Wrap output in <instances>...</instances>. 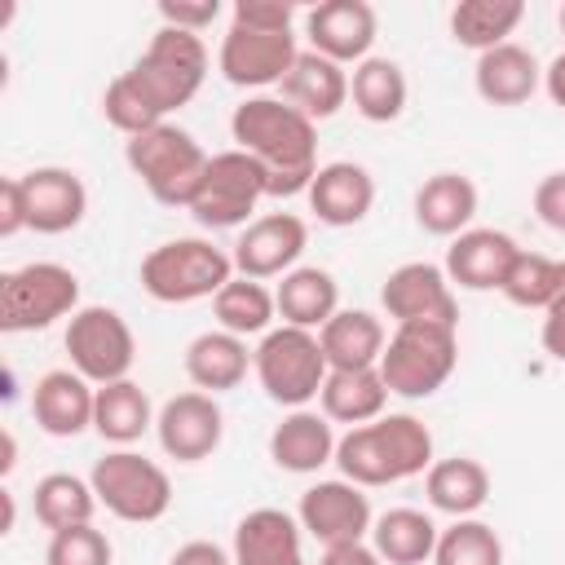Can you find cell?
Returning <instances> with one entry per match:
<instances>
[{"label": "cell", "mask_w": 565, "mask_h": 565, "mask_svg": "<svg viewBox=\"0 0 565 565\" xmlns=\"http://www.w3.org/2000/svg\"><path fill=\"white\" fill-rule=\"evenodd\" d=\"M252 371H256L265 397L278 402V406H287V411L309 406L322 393L327 375H331L327 353L318 344V331L287 327V322L260 335V344L252 353Z\"/></svg>", "instance_id": "8992f818"}, {"label": "cell", "mask_w": 565, "mask_h": 565, "mask_svg": "<svg viewBox=\"0 0 565 565\" xmlns=\"http://www.w3.org/2000/svg\"><path fill=\"white\" fill-rule=\"evenodd\" d=\"M296 521L309 539H318L322 547H344V543H362L375 525L371 503L362 494V486L335 477V481H318L300 494Z\"/></svg>", "instance_id": "7c38bea8"}, {"label": "cell", "mask_w": 565, "mask_h": 565, "mask_svg": "<svg viewBox=\"0 0 565 565\" xmlns=\"http://www.w3.org/2000/svg\"><path fill=\"white\" fill-rule=\"evenodd\" d=\"M154 424V411H150V397L141 384L132 380H115V384H102L97 388V411H93V428L115 441V446H132L146 428Z\"/></svg>", "instance_id": "8d00e7d4"}, {"label": "cell", "mask_w": 565, "mask_h": 565, "mask_svg": "<svg viewBox=\"0 0 565 565\" xmlns=\"http://www.w3.org/2000/svg\"><path fill=\"white\" fill-rule=\"evenodd\" d=\"M472 216H477V185L463 172H433L415 190V221L424 234L459 238Z\"/></svg>", "instance_id": "484cf974"}, {"label": "cell", "mask_w": 565, "mask_h": 565, "mask_svg": "<svg viewBox=\"0 0 565 565\" xmlns=\"http://www.w3.org/2000/svg\"><path fill=\"white\" fill-rule=\"evenodd\" d=\"M499 291L521 309H547L565 291V260H552L543 252H521Z\"/></svg>", "instance_id": "74e56055"}, {"label": "cell", "mask_w": 565, "mask_h": 565, "mask_svg": "<svg viewBox=\"0 0 565 565\" xmlns=\"http://www.w3.org/2000/svg\"><path fill=\"white\" fill-rule=\"evenodd\" d=\"M154 433H159V446H163L168 459L199 463L221 446L225 415H221L212 393L190 388V393H177V397L163 402V411L154 415Z\"/></svg>", "instance_id": "2e32d148"}, {"label": "cell", "mask_w": 565, "mask_h": 565, "mask_svg": "<svg viewBox=\"0 0 565 565\" xmlns=\"http://www.w3.org/2000/svg\"><path fill=\"white\" fill-rule=\"evenodd\" d=\"M318 344L327 353L331 371H362V366H380L384 353V322L366 309H335V318L318 331Z\"/></svg>", "instance_id": "83f0119b"}, {"label": "cell", "mask_w": 565, "mask_h": 565, "mask_svg": "<svg viewBox=\"0 0 565 565\" xmlns=\"http://www.w3.org/2000/svg\"><path fill=\"white\" fill-rule=\"evenodd\" d=\"M380 305L397 327L402 322H441V327L459 322V300L450 291V278H446V269H437L428 260L397 265L380 287Z\"/></svg>", "instance_id": "5bb4252c"}, {"label": "cell", "mask_w": 565, "mask_h": 565, "mask_svg": "<svg viewBox=\"0 0 565 565\" xmlns=\"http://www.w3.org/2000/svg\"><path fill=\"white\" fill-rule=\"evenodd\" d=\"M521 256L516 238L503 230H463L446 247V278L463 291H499L512 260Z\"/></svg>", "instance_id": "d6986e66"}, {"label": "cell", "mask_w": 565, "mask_h": 565, "mask_svg": "<svg viewBox=\"0 0 565 565\" xmlns=\"http://www.w3.org/2000/svg\"><path fill=\"white\" fill-rule=\"evenodd\" d=\"M300 49L291 31H252L230 22L225 40H221V75L238 88H269L282 84L287 71L296 66Z\"/></svg>", "instance_id": "4fadbf2b"}, {"label": "cell", "mask_w": 565, "mask_h": 565, "mask_svg": "<svg viewBox=\"0 0 565 565\" xmlns=\"http://www.w3.org/2000/svg\"><path fill=\"white\" fill-rule=\"evenodd\" d=\"M110 561H115V547L97 525L57 530L49 534V547H44V565H110Z\"/></svg>", "instance_id": "ab89813d"}, {"label": "cell", "mask_w": 565, "mask_h": 565, "mask_svg": "<svg viewBox=\"0 0 565 565\" xmlns=\"http://www.w3.org/2000/svg\"><path fill=\"white\" fill-rule=\"evenodd\" d=\"M212 313H216L221 331L247 340V335H265V331H274L269 322H274V313H278V300H274V291H269L265 282L234 274V278L212 296Z\"/></svg>", "instance_id": "e575fe53"}, {"label": "cell", "mask_w": 565, "mask_h": 565, "mask_svg": "<svg viewBox=\"0 0 565 565\" xmlns=\"http://www.w3.org/2000/svg\"><path fill=\"white\" fill-rule=\"evenodd\" d=\"M388 397H393V393H388V384H384L380 366H362V371H331V375H327V384H322V393H318L322 415H327L331 424H349V428L380 419V415H384V406H388Z\"/></svg>", "instance_id": "f546056e"}, {"label": "cell", "mask_w": 565, "mask_h": 565, "mask_svg": "<svg viewBox=\"0 0 565 565\" xmlns=\"http://www.w3.org/2000/svg\"><path fill=\"white\" fill-rule=\"evenodd\" d=\"M79 278L57 260H31L0 278V331H44L57 318L75 313Z\"/></svg>", "instance_id": "ba28073f"}, {"label": "cell", "mask_w": 565, "mask_h": 565, "mask_svg": "<svg viewBox=\"0 0 565 565\" xmlns=\"http://www.w3.org/2000/svg\"><path fill=\"white\" fill-rule=\"evenodd\" d=\"M335 433L331 419L318 411H291L282 415V424H274L269 433V459L282 472H318L322 463H335Z\"/></svg>", "instance_id": "cb8c5ba5"}, {"label": "cell", "mask_w": 565, "mask_h": 565, "mask_svg": "<svg viewBox=\"0 0 565 565\" xmlns=\"http://www.w3.org/2000/svg\"><path fill=\"white\" fill-rule=\"evenodd\" d=\"M230 132L238 150H247L265 168V194L291 199L309 194L318 177V128L282 97H247L230 115Z\"/></svg>", "instance_id": "6da1fadb"}, {"label": "cell", "mask_w": 565, "mask_h": 565, "mask_svg": "<svg viewBox=\"0 0 565 565\" xmlns=\"http://www.w3.org/2000/svg\"><path fill=\"white\" fill-rule=\"evenodd\" d=\"M543 349L556 362H565V291L543 309Z\"/></svg>", "instance_id": "bcb514c9"}, {"label": "cell", "mask_w": 565, "mask_h": 565, "mask_svg": "<svg viewBox=\"0 0 565 565\" xmlns=\"http://www.w3.org/2000/svg\"><path fill=\"white\" fill-rule=\"evenodd\" d=\"M260 199H265V168L247 150L234 146V150H221L207 159L203 185L190 203V216L203 230H234L256 212Z\"/></svg>", "instance_id": "8fae6325"}, {"label": "cell", "mask_w": 565, "mask_h": 565, "mask_svg": "<svg viewBox=\"0 0 565 565\" xmlns=\"http://www.w3.org/2000/svg\"><path fill=\"white\" fill-rule=\"evenodd\" d=\"M97 411V384H88L79 371H44L31 388V419L49 437H79L93 428Z\"/></svg>", "instance_id": "ac0fdd59"}, {"label": "cell", "mask_w": 565, "mask_h": 565, "mask_svg": "<svg viewBox=\"0 0 565 565\" xmlns=\"http://www.w3.org/2000/svg\"><path fill=\"white\" fill-rule=\"evenodd\" d=\"M159 18H163V26L199 35L203 26H212L221 18V0H159Z\"/></svg>", "instance_id": "60d3db41"}, {"label": "cell", "mask_w": 565, "mask_h": 565, "mask_svg": "<svg viewBox=\"0 0 565 565\" xmlns=\"http://www.w3.org/2000/svg\"><path fill=\"white\" fill-rule=\"evenodd\" d=\"M124 75L141 93L150 115L159 124H168V115L177 106H185L203 88V75H207L203 35H190V31H177V26H159L154 40L146 44V53Z\"/></svg>", "instance_id": "3957f363"}, {"label": "cell", "mask_w": 565, "mask_h": 565, "mask_svg": "<svg viewBox=\"0 0 565 565\" xmlns=\"http://www.w3.org/2000/svg\"><path fill=\"white\" fill-rule=\"evenodd\" d=\"M371 203H375V181L362 163H349V159L322 163L309 185V207L318 212L322 225H335V230L366 221Z\"/></svg>", "instance_id": "44dd1931"}, {"label": "cell", "mask_w": 565, "mask_h": 565, "mask_svg": "<svg viewBox=\"0 0 565 565\" xmlns=\"http://www.w3.org/2000/svg\"><path fill=\"white\" fill-rule=\"evenodd\" d=\"M31 508H35V521L49 534H57V530H71V525H93L97 494H93V481H84L75 472H49V477L35 481Z\"/></svg>", "instance_id": "836d02e7"}, {"label": "cell", "mask_w": 565, "mask_h": 565, "mask_svg": "<svg viewBox=\"0 0 565 565\" xmlns=\"http://www.w3.org/2000/svg\"><path fill=\"white\" fill-rule=\"evenodd\" d=\"M66 353H71V371H79L88 384L102 388V384L128 380L137 362V340H132V327L119 318V309L84 305L66 322Z\"/></svg>", "instance_id": "30bf717a"}, {"label": "cell", "mask_w": 565, "mask_h": 565, "mask_svg": "<svg viewBox=\"0 0 565 565\" xmlns=\"http://www.w3.org/2000/svg\"><path fill=\"white\" fill-rule=\"evenodd\" d=\"M88 481H93L97 503H102L110 516L132 521V525L159 521V516L172 508V481H168V472H163L154 459H146V455L128 450V446L102 455V459L93 463Z\"/></svg>", "instance_id": "9c48e42d"}, {"label": "cell", "mask_w": 565, "mask_h": 565, "mask_svg": "<svg viewBox=\"0 0 565 565\" xmlns=\"http://www.w3.org/2000/svg\"><path fill=\"white\" fill-rule=\"evenodd\" d=\"M455 362H459V335L455 327H441V322H402L384 353H380V375L388 384L393 397H406V402H419V397H433L450 375H455Z\"/></svg>", "instance_id": "5b68a950"}, {"label": "cell", "mask_w": 565, "mask_h": 565, "mask_svg": "<svg viewBox=\"0 0 565 565\" xmlns=\"http://www.w3.org/2000/svg\"><path fill=\"white\" fill-rule=\"evenodd\" d=\"M556 22H561V31H565V4H561V13H556Z\"/></svg>", "instance_id": "681fc988"}, {"label": "cell", "mask_w": 565, "mask_h": 565, "mask_svg": "<svg viewBox=\"0 0 565 565\" xmlns=\"http://www.w3.org/2000/svg\"><path fill=\"white\" fill-rule=\"evenodd\" d=\"M230 278H234V256L212 247L207 238H172L146 252L141 260V287L159 305H190L216 296Z\"/></svg>", "instance_id": "52a82bcc"}, {"label": "cell", "mask_w": 565, "mask_h": 565, "mask_svg": "<svg viewBox=\"0 0 565 565\" xmlns=\"http://www.w3.org/2000/svg\"><path fill=\"white\" fill-rule=\"evenodd\" d=\"M525 18V4L521 0H459L450 9V35L463 44V49H499L508 44V35L516 31V22Z\"/></svg>", "instance_id": "d590c367"}, {"label": "cell", "mask_w": 565, "mask_h": 565, "mask_svg": "<svg viewBox=\"0 0 565 565\" xmlns=\"http://www.w3.org/2000/svg\"><path fill=\"white\" fill-rule=\"evenodd\" d=\"M472 84H477L481 102H490V106H521L543 84V71H539V57L525 44H512L508 40L499 49L477 53Z\"/></svg>", "instance_id": "603a6c76"}, {"label": "cell", "mask_w": 565, "mask_h": 565, "mask_svg": "<svg viewBox=\"0 0 565 565\" xmlns=\"http://www.w3.org/2000/svg\"><path fill=\"white\" fill-rule=\"evenodd\" d=\"M437 539H441V530L419 508H388L371 525V547L388 565H424V561H433Z\"/></svg>", "instance_id": "1f68e13d"}, {"label": "cell", "mask_w": 565, "mask_h": 565, "mask_svg": "<svg viewBox=\"0 0 565 565\" xmlns=\"http://www.w3.org/2000/svg\"><path fill=\"white\" fill-rule=\"evenodd\" d=\"M433 565H503V543L494 525L477 516H459L450 530H441Z\"/></svg>", "instance_id": "f35d334b"}, {"label": "cell", "mask_w": 565, "mask_h": 565, "mask_svg": "<svg viewBox=\"0 0 565 565\" xmlns=\"http://www.w3.org/2000/svg\"><path fill=\"white\" fill-rule=\"evenodd\" d=\"M406 71L393 57H366L353 66L349 97L366 124H393L406 110Z\"/></svg>", "instance_id": "d6a6232c"}, {"label": "cell", "mask_w": 565, "mask_h": 565, "mask_svg": "<svg viewBox=\"0 0 565 565\" xmlns=\"http://www.w3.org/2000/svg\"><path fill=\"white\" fill-rule=\"evenodd\" d=\"M543 88H547V97L565 110V53H556V57L547 62V71H543Z\"/></svg>", "instance_id": "c3c4849f"}, {"label": "cell", "mask_w": 565, "mask_h": 565, "mask_svg": "<svg viewBox=\"0 0 565 565\" xmlns=\"http://www.w3.org/2000/svg\"><path fill=\"white\" fill-rule=\"evenodd\" d=\"M128 168L141 177V185L150 190V199H159L163 207H190L203 172H207V150L177 124H159L150 132L128 137L124 146Z\"/></svg>", "instance_id": "277c9868"}, {"label": "cell", "mask_w": 565, "mask_h": 565, "mask_svg": "<svg viewBox=\"0 0 565 565\" xmlns=\"http://www.w3.org/2000/svg\"><path fill=\"white\" fill-rule=\"evenodd\" d=\"M168 565H234V552H225V547L212 543V539H190V543H181V547L172 552Z\"/></svg>", "instance_id": "f6af8a7d"}, {"label": "cell", "mask_w": 565, "mask_h": 565, "mask_svg": "<svg viewBox=\"0 0 565 565\" xmlns=\"http://www.w3.org/2000/svg\"><path fill=\"white\" fill-rule=\"evenodd\" d=\"M274 300H278V313H282L287 327L322 331V327L335 318V309H340V287H335V278H331L327 269H318V265H296L291 274H282Z\"/></svg>", "instance_id": "f1b7e54d"}, {"label": "cell", "mask_w": 565, "mask_h": 565, "mask_svg": "<svg viewBox=\"0 0 565 565\" xmlns=\"http://www.w3.org/2000/svg\"><path fill=\"white\" fill-rule=\"evenodd\" d=\"M22 190L35 234H66L88 212V190L71 168H31L22 172Z\"/></svg>", "instance_id": "ffe728a7"}, {"label": "cell", "mask_w": 565, "mask_h": 565, "mask_svg": "<svg viewBox=\"0 0 565 565\" xmlns=\"http://www.w3.org/2000/svg\"><path fill=\"white\" fill-rule=\"evenodd\" d=\"M305 31H309V44L313 53L331 57V62H366L371 57V44H375V31H380V18L366 0H322L309 9L305 18Z\"/></svg>", "instance_id": "e0dca14e"}, {"label": "cell", "mask_w": 565, "mask_h": 565, "mask_svg": "<svg viewBox=\"0 0 565 565\" xmlns=\"http://www.w3.org/2000/svg\"><path fill=\"white\" fill-rule=\"evenodd\" d=\"M18 230H31L26 190H22V177H4L0 181V238H13Z\"/></svg>", "instance_id": "ee69618b"}, {"label": "cell", "mask_w": 565, "mask_h": 565, "mask_svg": "<svg viewBox=\"0 0 565 565\" xmlns=\"http://www.w3.org/2000/svg\"><path fill=\"white\" fill-rule=\"evenodd\" d=\"M335 468L353 486H393L433 468V433L415 415H380L335 441Z\"/></svg>", "instance_id": "7a4b0ae2"}, {"label": "cell", "mask_w": 565, "mask_h": 565, "mask_svg": "<svg viewBox=\"0 0 565 565\" xmlns=\"http://www.w3.org/2000/svg\"><path fill=\"white\" fill-rule=\"evenodd\" d=\"M234 565H305L300 521L282 508H256L234 525Z\"/></svg>", "instance_id": "7402d4cb"}, {"label": "cell", "mask_w": 565, "mask_h": 565, "mask_svg": "<svg viewBox=\"0 0 565 565\" xmlns=\"http://www.w3.org/2000/svg\"><path fill=\"white\" fill-rule=\"evenodd\" d=\"M296 9L287 0H238L234 4V22L252 26V31H291Z\"/></svg>", "instance_id": "b9f144b4"}, {"label": "cell", "mask_w": 565, "mask_h": 565, "mask_svg": "<svg viewBox=\"0 0 565 565\" xmlns=\"http://www.w3.org/2000/svg\"><path fill=\"white\" fill-rule=\"evenodd\" d=\"M318 565H384V561L366 543H344V547H327Z\"/></svg>", "instance_id": "7dc6e473"}, {"label": "cell", "mask_w": 565, "mask_h": 565, "mask_svg": "<svg viewBox=\"0 0 565 565\" xmlns=\"http://www.w3.org/2000/svg\"><path fill=\"white\" fill-rule=\"evenodd\" d=\"M282 102H291L300 115H309L313 124L318 119H331L344 102H349V75L340 62L322 57V53H300L296 66L287 71L282 79Z\"/></svg>", "instance_id": "d4e9b609"}, {"label": "cell", "mask_w": 565, "mask_h": 565, "mask_svg": "<svg viewBox=\"0 0 565 565\" xmlns=\"http://www.w3.org/2000/svg\"><path fill=\"white\" fill-rule=\"evenodd\" d=\"M424 494H428V503L437 512H450L459 521V516H472L477 508H486L490 472H486L481 459H468V455L433 459V468L424 472Z\"/></svg>", "instance_id": "4dcf8cb0"}, {"label": "cell", "mask_w": 565, "mask_h": 565, "mask_svg": "<svg viewBox=\"0 0 565 565\" xmlns=\"http://www.w3.org/2000/svg\"><path fill=\"white\" fill-rule=\"evenodd\" d=\"M247 366H252L247 340L230 335V331H203L185 349V375H190V384L199 393H230V388H238L247 380Z\"/></svg>", "instance_id": "4316f807"}, {"label": "cell", "mask_w": 565, "mask_h": 565, "mask_svg": "<svg viewBox=\"0 0 565 565\" xmlns=\"http://www.w3.org/2000/svg\"><path fill=\"white\" fill-rule=\"evenodd\" d=\"M534 212L547 230L565 234V172H547L539 185H534Z\"/></svg>", "instance_id": "7bdbcfd3"}, {"label": "cell", "mask_w": 565, "mask_h": 565, "mask_svg": "<svg viewBox=\"0 0 565 565\" xmlns=\"http://www.w3.org/2000/svg\"><path fill=\"white\" fill-rule=\"evenodd\" d=\"M305 243H309V225L296 212H265V216L247 221V230L238 234L230 256H234V269L243 278L265 282V278L291 274Z\"/></svg>", "instance_id": "9a60e30c"}]
</instances>
